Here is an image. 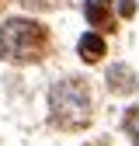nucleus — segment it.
I'll list each match as a JSON object with an SVG mask.
<instances>
[{"mask_svg":"<svg viewBox=\"0 0 139 146\" xmlns=\"http://www.w3.org/2000/svg\"><path fill=\"white\" fill-rule=\"evenodd\" d=\"M80 59H87V63H97L101 56H104V38L101 35H94V31H87L83 38H80Z\"/></svg>","mask_w":139,"mask_h":146,"instance_id":"nucleus-4","label":"nucleus"},{"mask_svg":"<svg viewBox=\"0 0 139 146\" xmlns=\"http://www.w3.org/2000/svg\"><path fill=\"white\" fill-rule=\"evenodd\" d=\"M108 87L115 90V94H129V90H136V87H139V77L132 73V66L115 63V66L108 70Z\"/></svg>","mask_w":139,"mask_h":146,"instance_id":"nucleus-3","label":"nucleus"},{"mask_svg":"<svg viewBox=\"0 0 139 146\" xmlns=\"http://www.w3.org/2000/svg\"><path fill=\"white\" fill-rule=\"evenodd\" d=\"M125 132H129L132 143H139V104L129 108V115H125Z\"/></svg>","mask_w":139,"mask_h":146,"instance_id":"nucleus-6","label":"nucleus"},{"mask_svg":"<svg viewBox=\"0 0 139 146\" xmlns=\"http://www.w3.org/2000/svg\"><path fill=\"white\" fill-rule=\"evenodd\" d=\"M49 108H52V122L66 132H77L87 129L94 118V98H91V87L80 77H66L52 87L49 94Z\"/></svg>","mask_w":139,"mask_h":146,"instance_id":"nucleus-2","label":"nucleus"},{"mask_svg":"<svg viewBox=\"0 0 139 146\" xmlns=\"http://www.w3.org/2000/svg\"><path fill=\"white\" fill-rule=\"evenodd\" d=\"M83 11H87V17H91V25H97V28H111V14L101 7V0H87Z\"/></svg>","mask_w":139,"mask_h":146,"instance_id":"nucleus-5","label":"nucleus"},{"mask_svg":"<svg viewBox=\"0 0 139 146\" xmlns=\"http://www.w3.org/2000/svg\"><path fill=\"white\" fill-rule=\"evenodd\" d=\"M49 52V28L31 17H11L0 25V59L7 63H38Z\"/></svg>","mask_w":139,"mask_h":146,"instance_id":"nucleus-1","label":"nucleus"},{"mask_svg":"<svg viewBox=\"0 0 139 146\" xmlns=\"http://www.w3.org/2000/svg\"><path fill=\"white\" fill-rule=\"evenodd\" d=\"M21 4H24V7H31V11H52L59 0H21Z\"/></svg>","mask_w":139,"mask_h":146,"instance_id":"nucleus-7","label":"nucleus"}]
</instances>
